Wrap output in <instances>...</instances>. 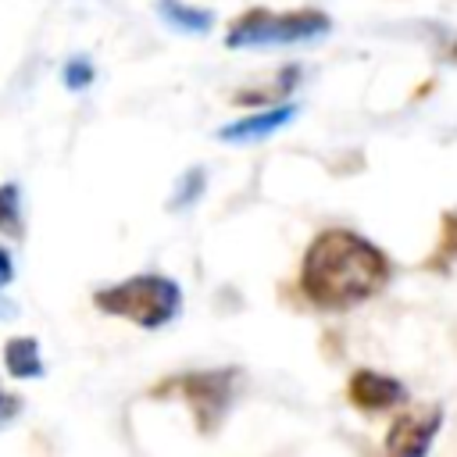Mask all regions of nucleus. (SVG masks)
<instances>
[{
	"instance_id": "nucleus-10",
	"label": "nucleus",
	"mask_w": 457,
	"mask_h": 457,
	"mask_svg": "<svg viewBox=\"0 0 457 457\" xmlns=\"http://www.w3.org/2000/svg\"><path fill=\"white\" fill-rule=\"evenodd\" d=\"M457 264V211H443L439 214V243L432 246L425 268L428 271H450Z\"/></svg>"
},
{
	"instance_id": "nucleus-14",
	"label": "nucleus",
	"mask_w": 457,
	"mask_h": 457,
	"mask_svg": "<svg viewBox=\"0 0 457 457\" xmlns=\"http://www.w3.org/2000/svg\"><path fill=\"white\" fill-rule=\"evenodd\" d=\"M18 411H21V396H11V393H4V389H0V425H4V421H11Z\"/></svg>"
},
{
	"instance_id": "nucleus-15",
	"label": "nucleus",
	"mask_w": 457,
	"mask_h": 457,
	"mask_svg": "<svg viewBox=\"0 0 457 457\" xmlns=\"http://www.w3.org/2000/svg\"><path fill=\"white\" fill-rule=\"evenodd\" d=\"M11 278H14V261H11L7 246L0 243V289H4V286H11Z\"/></svg>"
},
{
	"instance_id": "nucleus-13",
	"label": "nucleus",
	"mask_w": 457,
	"mask_h": 457,
	"mask_svg": "<svg viewBox=\"0 0 457 457\" xmlns=\"http://www.w3.org/2000/svg\"><path fill=\"white\" fill-rule=\"evenodd\" d=\"M93 79H96V68H93V61H89L86 54L68 57V61H64V68H61V82H64V89H71V93L89 89V86H93Z\"/></svg>"
},
{
	"instance_id": "nucleus-9",
	"label": "nucleus",
	"mask_w": 457,
	"mask_h": 457,
	"mask_svg": "<svg viewBox=\"0 0 457 457\" xmlns=\"http://www.w3.org/2000/svg\"><path fill=\"white\" fill-rule=\"evenodd\" d=\"M4 368L14 378H39L43 375V357H39V343L32 336H11L4 343Z\"/></svg>"
},
{
	"instance_id": "nucleus-6",
	"label": "nucleus",
	"mask_w": 457,
	"mask_h": 457,
	"mask_svg": "<svg viewBox=\"0 0 457 457\" xmlns=\"http://www.w3.org/2000/svg\"><path fill=\"white\" fill-rule=\"evenodd\" d=\"M439 425H443V407H428L425 414L407 411V414L393 418V425H389L382 443H386V450L393 457H425L432 439H436V432H439Z\"/></svg>"
},
{
	"instance_id": "nucleus-12",
	"label": "nucleus",
	"mask_w": 457,
	"mask_h": 457,
	"mask_svg": "<svg viewBox=\"0 0 457 457\" xmlns=\"http://www.w3.org/2000/svg\"><path fill=\"white\" fill-rule=\"evenodd\" d=\"M0 232L21 239V189H18V182L0 186Z\"/></svg>"
},
{
	"instance_id": "nucleus-7",
	"label": "nucleus",
	"mask_w": 457,
	"mask_h": 457,
	"mask_svg": "<svg viewBox=\"0 0 457 457\" xmlns=\"http://www.w3.org/2000/svg\"><path fill=\"white\" fill-rule=\"evenodd\" d=\"M296 118V104H264L253 114H239L236 121L218 129L221 143H261L268 136H275L278 129H286Z\"/></svg>"
},
{
	"instance_id": "nucleus-3",
	"label": "nucleus",
	"mask_w": 457,
	"mask_h": 457,
	"mask_svg": "<svg viewBox=\"0 0 457 457\" xmlns=\"http://www.w3.org/2000/svg\"><path fill=\"white\" fill-rule=\"evenodd\" d=\"M332 32V18L314 7L300 11H264L253 7L239 18L228 21L225 29V46L228 50H253V46H293V43H311Z\"/></svg>"
},
{
	"instance_id": "nucleus-11",
	"label": "nucleus",
	"mask_w": 457,
	"mask_h": 457,
	"mask_svg": "<svg viewBox=\"0 0 457 457\" xmlns=\"http://www.w3.org/2000/svg\"><path fill=\"white\" fill-rule=\"evenodd\" d=\"M207 189V175L204 168H186L179 179H175V189L168 196V211H189Z\"/></svg>"
},
{
	"instance_id": "nucleus-16",
	"label": "nucleus",
	"mask_w": 457,
	"mask_h": 457,
	"mask_svg": "<svg viewBox=\"0 0 457 457\" xmlns=\"http://www.w3.org/2000/svg\"><path fill=\"white\" fill-rule=\"evenodd\" d=\"M439 54H443V61L457 64V36H443L439 39Z\"/></svg>"
},
{
	"instance_id": "nucleus-1",
	"label": "nucleus",
	"mask_w": 457,
	"mask_h": 457,
	"mask_svg": "<svg viewBox=\"0 0 457 457\" xmlns=\"http://www.w3.org/2000/svg\"><path fill=\"white\" fill-rule=\"evenodd\" d=\"M386 250L350 228H321L300 261V289L318 311H350L389 286Z\"/></svg>"
},
{
	"instance_id": "nucleus-5",
	"label": "nucleus",
	"mask_w": 457,
	"mask_h": 457,
	"mask_svg": "<svg viewBox=\"0 0 457 457\" xmlns=\"http://www.w3.org/2000/svg\"><path fill=\"white\" fill-rule=\"evenodd\" d=\"M346 400L357 407V411H393V407H403L411 396H407V386L393 375H382L375 368H357L350 371L346 378Z\"/></svg>"
},
{
	"instance_id": "nucleus-8",
	"label": "nucleus",
	"mask_w": 457,
	"mask_h": 457,
	"mask_svg": "<svg viewBox=\"0 0 457 457\" xmlns=\"http://www.w3.org/2000/svg\"><path fill=\"white\" fill-rule=\"evenodd\" d=\"M154 11L161 14V21L175 32H189V36H207L214 29V14L207 7H193L186 0H157Z\"/></svg>"
},
{
	"instance_id": "nucleus-4",
	"label": "nucleus",
	"mask_w": 457,
	"mask_h": 457,
	"mask_svg": "<svg viewBox=\"0 0 457 457\" xmlns=\"http://www.w3.org/2000/svg\"><path fill=\"white\" fill-rule=\"evenodd\" d=\"M236 378H239V368H214V371H189L171 382L179 389L182 403L189 407L193 425L204 436L218 432V425L225 421L232 396H236Z\"/></svg>"
},
{
	"instance_id": "nucleus-2",
	"label": "nucleus",
	"mask_w": 457,
	"mask_h": 457,
	"mask_svg": "<svg viewBox=\"0 0 457 457\" xmlns=\"http://www.w3.org/2000/svg\"><path fill=\"white\" fill-rule=\"evenodd\" d=\"M93 307L107 318H125V321L154 332V328H164L168 321H175V314L182 311V289L168 275L143 271L125 282L96 289Z\"/></svg>"
}]
</instances>
